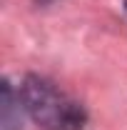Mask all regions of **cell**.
<instances>
[{
  "label": "cell",
  "instance_id": "3957f363",
  "mask_svg": "<svg viewBox=\"0 0 127 130\" xmlns=\"http://www.w3.org/2000/svg\"><path fill=\"white\" fill-rule=\"evenodd\" d=\"M37 3H50V0H37Z\"/></svg>",
  "mask_w": 127,
  "mask_h": 130
},
{
  "label": "cell",
  "instance_id": "6da1fadb",
  "mask_svg": "<svg viewBox=\"0 0 127 130\" xmlns=\"http://www.w3.org/2000/svg\"><path fill=\"white\" fill-rule=\"evenodd\" d=\"M20 103L25 115L40 130H85L90 115L85 105L65 93L55 80L45 75L28 73L20 80Z\"/></svg>",
  "mask_w": 127,
  "mask_h": 130
},
{
  "label": "cell",
  "instance_id": "7a4b0ae2",
  "mask_svg": "<svg viewBox=\"0 0 127 130\" xmlns=\"http://www.w3.org/2000/svg\"><path fill=\"white\" fill-rule=\"evenodd\" d=\"M23 115L25 108L20 103V93L5 78L0 85V130H23Z\"/></svg>",
  "mask_w": 127,
  "mask_h": 130
},
{
  "label": "cell",
  "instance_id": "277c9868",
  "mask_svg": "<svg viewBox=\"0 0 127 130\" xmlns=\"http://www.w3.org/2000/svg\"><path fill=\"white\" fill-rule=\"evenodd\" d=\"M125 10H127V0H125Z\"/></svg>",
  "mask_w": 127,
  "mask_h": 130
}]
</instances>
